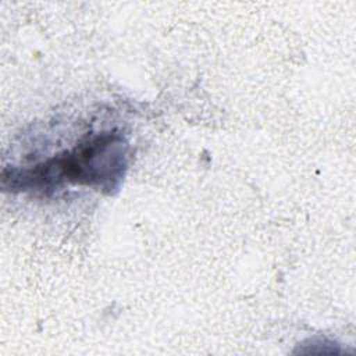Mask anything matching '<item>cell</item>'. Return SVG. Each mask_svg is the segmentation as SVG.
I'll return each instance as SVG.
<instances>
[{
  "instance_id": "6da1fadb",
  "label": "cell",
  "mask_w": 356,
  "mask_h": 356,
  "mask_svg": "<svg viewBox=\"0 0 356 356\" xmlns=\"http://www.w3.org/2000/svg\"><path fill=\"white\" fill-rule=\"evenodd\" d=\"M64 154L33 168L11 170L3 174V184L21 191H53L61 182L113 188L127 164V143L120 135L102 134Z\"/></svg>"
}]
</instances>
